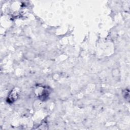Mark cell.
I'll list each match as a JSON object with an SVG mask.
<instances>
[{"mask_svg": "<svg viewBox=\"0 0 130 130\" xmlns=\"http://www.w3.org/2000/svg\"><path fill=\"white\" fill-rule=\"evenodd\" d=\"M17 95H18L17 91L15 90H14L12 92V93L10 95L9 97L8 98L10 102H13L15 100H16V99L17 98Z\"/></svg>", "mask_w": 130, "mask_h": 130, "instance_id": "1", "label": "cell"}]
</instances>
